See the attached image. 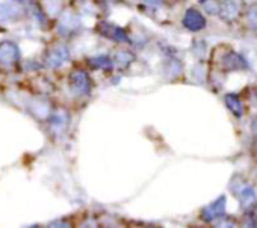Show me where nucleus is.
Masks as SVG:
<instances>
[{"instance_id": "1", "label": "nucleus", "mask_w": 257, "mask_h": 228, "mask_svg": "<svg viewBox=\"0 0 257 228\" xmlns=\"http://www.w3.org/2000/svg\"><path fill=\"white\" fill-rule=\"evenodd\" d=\"M230 189H231V192L234 193V196L239 199V202H240V205H242L243 208L248 210V208H251V207L255 205L257 195H255L252 186H251L246 180H243V178H240V177H234V178L230 181Z\"/></svg>"}, {"instance_id": "2", "label": "nucleus", "mask_w": 257, "mask_h": 228, "mask_svg": "<svg viewBox=\"0 0 257 228\" xmlns=\"http://www.w3.org/2000/svg\"><path fill=\"white\" fill-rule=\"evenodd\" d=\"M243 8H245V2H243V0H222L221 5H219L218 16L224 22L231 23V22L237 20L242 16Z\"/></svg>"}, {"instance_id": "3", "label": "nucleus", "mask_w": 257, "mask_h": 228, "mask_svg": "<svg viewBox=\"0 0 257 228\" xmlns=\"http://www.w3.org/2000/svg\"><path fill=\"white\" fill-rule=\"evenodd\" d=\"M68 59H70V50H68V47L64 46V44H56L52 49H49V52L46 53L44 62H46V65L49 68H59Z\"/></svg>"}, {"instance_id": "4", "label": "nucleus", "mask_w": 257, "mask_h": 228, "mask_svg": "<svg viewBox=\"0 0 257 228\" xmlns=\"http://www.w3.org/2000/svg\"><path fill=\"white\" fill-rule=\"evenodd\" d=\"M70 89L74 95H86L91 89L89 76L83 70H74L70 74Z\"/></svg>"}, {"instance_id": "5", "label": "nucleus", "mask_w": 257, "mask_h": 228, "mask_svg": "<svg viewBox=\"0 0 257 228\" xmlns=\"http://www.w3.org/2000/svg\"><path fill=\"white\" fill-rule=\"evenodd\" d=\"M225 205H227L225 196L221 195L219 198H216L213 202H210L201 210V219L204 222H213L216 219H221L225 214Z\"/></svg>"}, {"instance_id": "6", "label": "nucleus", "mask_w": 257, "mask_h": 228, "mask_svg": "<svg viewBox=\"0 0 257 228\" xmlns=\"http://www.w3.org/2000/svg\"><path fill=\"white\" fill-rule=\"evenodd\" d=\"M20 59V49L11 41L0 43V65L11 67Z\"/></svg>"}, {"instance_id": "7", "label": "nucleus", "mask_w": 257, "mask_h": 228, "mask_svg": "<svg viewBox=\"0 0 257 228\" xmlns=\"http://www.w3.org/2000/svg\"><path fill=\"white\" fill-rule=\"evenodd\" d=\"M183 26L191 31V32H198L201 29L206 28V19L203 17V14L195 10V8H189L186 13H185V17H183Z\"/></svg>"}, {"instance_id": "8", "label": "nucleus", "mask_w": 257, "mask_h": 228, "mask_svg": "<svg viewBox=\"0 0 257 228\" xmlns=\"http://www.w3.org/2000/svg\"><path fill=\"white\" fill-rule=\"evenodd\" d=\"M100 34H103L104 37L107 38H112L113 41H121V43H128V38L125 35V32L118 28V26H113V25H109V23H103L100 25Z\"/></svg>"}, {"instance_id": "9", "label": "nucleus", "mask_w": 257, "mask_h": 228, "mask_svg": "<svg viewBox=\"0 0 257 228\" xmlns=\"http://www.w3.org/2000/svg\"><path fill=\"white\" fill-rule=\"evenodd\" d=\"M222 65H224L225 70H245V68H248L246 61H245L240 55H237V53H234V52L228 53V55L224 58Z\"/></svg>"}, {"instance_id": "10", "label": "nucleus", "mask_w": 257, "mask_h": 228, "mask_svg": "<svg viewBox=\"0 0 257 228\" xmlns=\"http://www.w3.org/2000/svg\"><path fill=\"white\" fill-rule=\"evenodd\" d=\"M225 104L227 107L231 110V113H234L236 118H240L242 113H243V106H242V101L239 100L237 95L234 94H227L225 95Z\"/></svg>"}, {"instance_id": "11", "label": "nucleus", "mask_w": 257, "mask_h": 228, "mask_svg": "<svg viewBox=\"0 0 257 228\" xmlns=\"http://www.w3.org/2000/svg\"><path fill=\"white\" fill-rule=\"evenodd\" d=\"M88 64L94 70H112V67H113V62L110 61V58H107L104 55H98V56L89 58Z\"/></svg>"}, {"instance_id": "12", "label": "nucleus", "mask_w": 257, "mask_h": 228, "mask_svg": "<svg viewBox=\"0 0 257 228\" xmlns=\"http://www.w3.org/2000/svg\"><path fill=\"white\" fill-rule=\"evenodd\" d=\"M134 59H135V56H134L132 53H128V52H118L116 56H115V62H116V65L121 67V68L127 67Z\"/></svg>"}, {"instance_id": "13", "label": "nucleus", "mask_w": 257, "mask_h": 228, "mask_svg": "<svg viewBox=\"0 0 257 228\" xmlns=\"http://www.w3.org/2000/svg\"><path fill=\"white\" fill-rule=\"evenodd\" d=\"M246 22H248V25L252 29L257 28V4H252L248 8V11H246Z\"/></svg>"}, {"instance_id": "14", "label": "nucleus", "mask_w": 257, "mask_h": 228, "mask_svg": "<svg viewBox=\"0 0 257 228\" xmlns=\"http://www.w3.org/2000/svg\"><path fill=\"white\" fill-rule=\"evenodd\" d=\"M251 130H252L254 138H257V117L251 121Z\"/></svg>"}]
</instances>
